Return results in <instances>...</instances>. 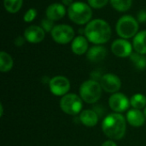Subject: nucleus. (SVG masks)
Wrapping results in <instances>:
<instances>
[{
	"label": "nucleus",
	"mask_w": 146,
	"mask_h": 146,
	"mask_svg": "<svg viewBox=\"0 0 146 146\" xmlns=\"http://www.w3.org/2000/svg\"><path fill=\"white\" fill-rule=\"evenodd\" d=\"M127 119L121 113L108 115L102 122V130L106 137L112 140L121 139L127 131Z\"/></svg>",
	"instance_id": "1"
},
{
	"label": "nucleus",
	"mask_w": 146,
	"mask_h": 146,
	"mask_svg": "<svg viewBox=\"0 0 146 146\" xmlns=\"http://www.w3.org/2000/svg\"><path fill=\"white\" fill-rule=\"evenodd\" d=\"M84 32L88 41L95 44H105L111 37L110 26L102 19L92 20L86 24Z\"/></svg>",
	"instance_id": "2"
},
{
	"label": "nucleus",
	"mask_w": 146,
	"mask_h": 146,
	"mask_svg": "<svg viewBox=\"0 0 146 146\" xmlns=\"http://www.w3.org/2000/svg\"><path fill=\"white\" fill-rule=\"evenodd\" d=\"M69 19L78 25L87 24L92 17V7L83 2H74L68 9Z\"/></svg>",
	"instance_id": "3"
},
{
	"label": "nucleus",
	"mask_w": 146,
	"mask_h": 146,
	"mask_svg": "<svg viewBox=\"0 0 146 146\" xmlns=\"http://www.w3.org/2000/svg\"><path fill=\"white\" fill-rule=\"evenodd\" d=\"M103 88L100 83L95 80H88L84 81L79 89L80 97L86 104H93L97 103L102 96Z\"/></svg>",
	"instance_id": "4"
},
{
	"label": "nucleus",
	"mask_w": 146,
	"mask_h": 146,
	"mask_svg": "<svg viewBox=\"0 0 146 146\" xmlns=\"http://www.w3.org/2000/svg\"><path fill=\"white\" fill-rule=\"evenodd\" d=\"M115 30L117 34L125 39L135 37L139 31V21L133 16L126 15L121 16L116 22Z\"/></svg>",
	"instance_id": "5"
},
{
	"label": "nucleus",
	"mask_w": 146,
	"mask_h": 146,
	"mask_svg": "<svg viewBox=\"0 0 146 146\" xmlns=\"http://www.w3.org/2000/svg\"><path fill=\"white\" fill-rule=\"evenodd\" d=\"M82 99L74 93H68L62 97L60 100V108L67 115H76L80 114L83 108Z\"/></svg>",
	"instance_id": "6"
},
{
	"label": "nucleus",
	"mask_w": 146,
	"mask_h": 146,
	"mask_svg": "<svg viewBox=\"0 0 146 146\" xmlns=\"http://www.w3.org/2000/svg\"><path fill=\"white\" fill-rule=\"evenodd\" d=\"M53 40L61 44H66L74 38V30L67 24H60L54 27L50 32Z\"/></svg>",
	"instance_id": "7"
},
{
	"label": "nucleus",
	"mask_w": 146,
	"mask_h": 146,
	"mask_svg": "<svg viewBox=\"0 0 146 146\" xmlns=\"http://www.w3.org/2000/svg\"><path fill=\"white\" fill-rule=\"evenodd\" d=\"M71 85L69 80L62 75H56L49 81V88L50 92L57 97H63L68 93Z\"/></svg>",
	"instance_id": "8"
},
{
	"label": "nucleus",
	"mask_w": 146,
	"mask_h": 146,
	"mask_svg": "<svg viewBox=\"0 0 146 146\" xmlns=\"http://www.w3.org/2000/svg\"><path fill=\"white\" fill-rule=\"evenodd\" d=\"M110 108L115 113H122L128 110L131 106L130 99L121 92H115L112 94L109 99Z\"/></svg>",
	"instance_id": "9"
},
{
	"label": "nucleus",
	"mask_w": 146,
	"mask_h": 146,
	"mask_svg": "<svg viewBox=\"0 0 146 146\" xmlns=\"http://www.w3.org/2000/svg\"><path fill=\"white\" fill-rule=\"evenodd\" d=\"M103 90L108 93L118 92L121 87V79L115 74H105L102 76L99 81Z\"/></svg>",
	"instance_id": "10"
},
{
	"label": "nucleus",
	"mask_w": 146,
	"mask_h": 146,
	"mask_svg": "<svg viewBox=\"0 0 146 146\" xmlns=\"http://www.w3.org/2000/svg\"><path fill=\"white\" fill-rule=\"evenodd\" d=\"M132 44L125 38L115 39L111 44V51L118 57H128L133 53Z\"/></svg>",
	"instance_id": "11"
},
{
	"label": "nucleus",
	"mask_w": 146,
	"mask_h": 146,
	"mask_svg": "<svg viewBox=\"0 0 146 146\" xmlns=\"http://www.w3.org/2000/svg\"><path fill=\"white\" fill-rule=\"evenodd\" d=\"M45 32L41 27L38 26H30L25 29L24 37L26 40L32 44H38L44 40L45 37Z\"/></svg>",
	"instance_id": "12"
},
{
	"label": "nucleus",
	"mask_w": 146,
	"mask_h": 146,
	"mask_svg": "<svg viewBox=\"0 0 146 146\" xmlns=\"http://www.w3.org/2000/svg\"><path fill=\"white\" fill-rule=\"evenodd\" d=\"M126 119L127 123L133 127H142L146 121L144 112H142L141 110H137V109L128 110L127 112Z\"/></svg>",
	"instance_id": "13"
},
{
	"label": "nucleus",
	"mask_w": 146,
	"mask_h": 146,
	"mask_svg": "<svg viewBox=\"0 0 146 146\" xmlns=\"http://www.w3.org/2000/svg\"><path fill=\"white\" fill-rule=\"evenodd\" d=\"M65 14H66L65 6L58 3H51L47 7L45 11L46 17L52 20L53 21L61 20L62 17H64Z\"/></svg>",
	"instance_id": "14"
},
{
	"label": "nucleus",
	"mask_w": 146,
	"mask_h": 146,
	"mask_svg": "<svg viewBox=\"0 0 146 146\" xmlns=\"http://www.w3.org/2000/svg\"><path fill=\"white\" fill-rule=\"evenodd\" d=\"M106 56H107L106 48L100 44H96L91 47L86 52V57L92 62H99L103 61L106 57Z\"/></svg>",
	"instance_id": "15"
},
{
	"label": "nucleus",
	"mask_w": 146,
	"mask_h": 146,
	"mask_svg": "<svg viewBox=\"0 0 146 146\" xmlns=\"http://www.w3.org/2000/svg\"><path fill=\"white\" fill-rule=\"evenodd\" d=\"M99 116L97 111L93 110H82L80 114V122L87 127H93L98 122Z\"/></svg>",
	"instance_id": "16"
},
{
	"label": "nucleus",
	"mask_w": 146,
	"mask_h": 146,
	"mask_svg": "<svg viewBox=\"0 0 146 146\" xmlns=\"http://www.w3.org/2000/svg\"><path fill=\"white\" fill-rule=\"evenodd\" d=\"M72 51L78 56H81L88 51V39L84 36H77L74 38L71 44Z\"/></svg>",
	"instance_id": "17"
},
{
	"label": "nucleus",
	"mask_w": 146,
	"mask_h": 146,
	"mask_svg": "<svg viewBox=\"0 0 146 146\" xmlns=\"http://www.w3.org/2000/svg\"><path fill=\"white\" fill-rule=\"evenodd\" d=\"M133 49L136 52L145 55L146 54V30L138 33L133 38Z\"/></svg>",
	"instance_id": "18"
},
{
	"label": "nucleus",
	"mask_w": 146,
	"mask_h": 146,
	"mask_svg": "<svg viewBox=\"0 0 146 146\" xmlns=\"http://www.w3.org/2000/svg\"><path fill=\"white\" fill-rule=\"evenodd\" d=\"M14 66V60L12 56L5 51L0 52V71L7 73L12 69Z\"/></svg>",
	"instance_id": "19"
},
{
	"label": "nucleus",
	"mask_w": 146,
	"mask_h": 146,
	"mask_svg": "<svg viewBox=\"0 0 146 146\" xmlns=\"http://www.w3.org/2000/svg\"><path fill=\"white\" fill-rule=\"evenodd\" d=\"M130 104L133 109L142 110L146 107V96L142 93H136L130 98Z\"/></svg>",
	"instance_id": "20"
},
{
	"label": "nucleus",
	"mask_w": 146,
	"mask_h": 146,
	"mask_svg": "<svg viewBox=\"0 0 146 146\" xmlns=\"http://www.w3.org/2000/svg\"><path fill=\"white\" fill-rule=\"evenodd\" d=\"M130 59L137 69L144 70L146 68V56L145 55L139 54L138 52L132 53V55L130 56Z\"/></svg>",
	"instance_id": "21"
},
{
	"label": "nucleus",
	"mask_w": 146,
	"mask_h": 146,
	"mask_svg": "<svg viewBox=\"0 0 146 146\" xmlns=\"http://www.w3.org/2000/svg\"><path fill=\"white\" fill-rule=\"evenodd\" d=\"M23 3V0H3L4 9L11 14L17 13Z\"/></svg>",
	"instance_id": "22"
},
{
	"label": "nucleus",
	"mask_w": 146,
	"mask_h": 146,
	"mask_svg": "<svg viewBox=\"0 0 146 146\" xmlns=\"http://www.w3.org/2000/svg\"><path fill=\"white\" fill-rule=\"evenodd\" d=\"M112 7L120 12L127 11L133 3V0H110Z\"/></svg>",
	"instance_id": "23"
},
{
	"label": "nucleus",
	"mask_w": 146,
	"mask_h": 146,
	"mask_svg": "<svg viewBox=\"0 0 146 146\" xmlns=\"http://www.w3.org/2000/svg\"><path fill=\"white\" fill-rule=\"evenodd\" d=\"M54 27V21L47 17L44 18L41 21V27L44 29V32H51Z\"/></svg>",
	"instance_id": "24"
},
{
	"label": "nucleus",
	"mask_w": 146,
	"mask_h": 146,
	"mask_svg": "<svg viewBox=\"0 0 146 146\" xmlns=\"http://www.w3.org/2000/svg\"><path fill=\"white\" fill-rule=\"evenodd\" d=\"M88 4L94 9H102L107 5L109 0H87Z\"/></svg>",
	"instance_id": "25"
},
{
	"label": "nucleus",
	"mask_w": 146,
	"mask_h": 146,
	"mask_svg": "<svg viewBox=\"0 0 146 146\" xmlns=\"http://www.w3.org/2000/svg\"><path fill=\"white\" fill-rule=\"evenodd\" d=\"M37 16V10L35 9H29L24 15L23 19L25 22H31L33 21Z\"/></svg>",
	"instance_id": "26"
},
{
	"label": "nucleus",
	"mask_w": 146,
	"mask_h": 146,
	"mask_svg": "<svg viewBox=\"0 0 146 146\" xmlns=\"http://www.w3.org/2000/svg\"><path fill=\"white\" fill-rule=\"evenodd\" d=\"M137 19L139 22L141 23H145L146 22V10L145 9H141L139 11L138 15H137Z\"/></svg>",
	"instance_id": "27"
},
{
	"label": "nucleus",
	"mask_w": 146,
	"mask_h": 146,
	"mask_svg": "<svg viewBox=\"0 0 146 146\" xmlns=\"http://www.w3.org/2000/svg\"><path fill=\"white\" fill-rule=\"evenodd\" d=\"M25 40H26L25 37L18 36V37L15 39L14 43H15V44L16 46H21V45H23V44H24Z\"/></svg>",
	"instance_id": "28"
},
{
	"label": "nucleus",
	"mask_w": 146,
	"mask_h": 146,
	"mask_svg": "<svg viewBox=\"0 0 146 146\" xmlns=\"http://www.w3.org/2000/svg\"><path fill=\"white\" fill-rule=\"evenodd\" d=\"M101 146H118L117 144L115 142V140H112V139H110V140H106L104 141L102 145Z\"/></svg>",
	"instance_id": "29"
},
{
	"label": "nucleus",
	"mask_w": 146,
	"mask_h": 146,
	"mask_svg": "<svg viewBox=\"0 0 146 146\" xmlns=\"http://www.w3.org/2000/svg\"><path fill=\"white\" fill-rule=\"evenodd\" d=\"M62 4H63L64 6L69 7L74 2H73V0H62Z\"/></svg>",
	"instance_id": "30"
},
{
	"label": "nucleus",
	"mask_w": 146,
	"mask_h": 146,
	"mask_svg": "<svg viewBox=\"0 0 146 146\" xmlns=\"http://www.w3.org/2000/svg\"><path fill=\"white\" fill-rule=\"evenodd\" d=\"M0 107H1V114H0V115H1V116H3V104H1V105H0Z\"/></svg>",
	"instance_id": "31"
},
{
	"label": "nucleus",
	"mask_w": 146,
	"mask_h": 146,
	"mask_svg": "<svg viewBox=\"0 0 146 146\" xmlns=\"http://www.w3.org/2000/svg\"><path fill=\"white\" fill-rule=\"evenodd\" d=\"M144 114H145V116L146 118V107L144 109Z\"/></svg>",
	"instance_id": "32"
}]
</instances>
